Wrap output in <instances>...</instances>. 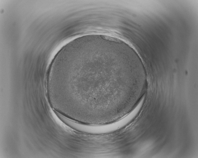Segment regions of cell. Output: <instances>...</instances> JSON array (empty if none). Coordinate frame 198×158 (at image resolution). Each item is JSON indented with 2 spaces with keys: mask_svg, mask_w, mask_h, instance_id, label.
<instances>
[{
  "mask_svg": "<svg viewBox=\"0 0 198 158\" xmlns=\"http://www.w3.org/2000/svg\"><path fill=\"white\" fill-rule=\"evenodd\" d=\"M138 79L133 71L91 69L73 54L58 59L50 66L47 86L60 105L71 114L101 117L121 107L119 105L122 106L125 90L135 86Z\"/></svg>",
  "mask_w": 198,
  "mask_h": 158,
  "instance_id": "1",
  "label": "cell"
},
{
  "mask_svg": "<svg viewBox=\"0 0 198 158\" xmlns=\"http://www.w3.org/2000/svg\"><path fill=\"white\" fill-rule=\"evenodd\" d=\"M103 38H104V39H107L108 40H111L112 41H115V42H118L119 43H120V42H121V41H120V40L117 39L115 38H114L112 37H111L104 36L103 37Z\"/></svg>",
  "mask_w": 198,
  "mask_h": 158,
  "instance_id": "2",
  "label": "cell"
}]
</instances>
